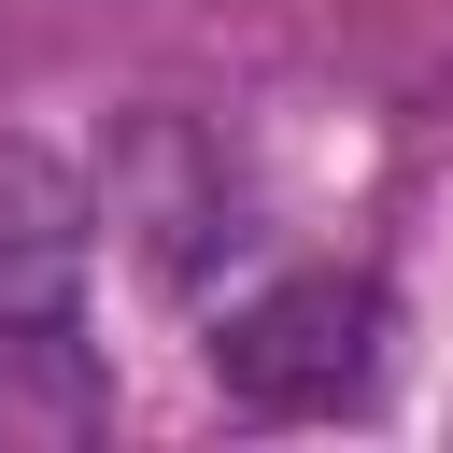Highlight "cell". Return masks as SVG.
Instances as JSON below:
<instances>
[{
  "label": "cell",
  "instance_id": "6da1fadb",
  "mask_svg": "<svg viewBox=\"0 0 453 453\" xmlns=\"http://www.w3.org/2000/svg\"><path fill=\"white\" fill-rule=\"evenodd\" d=\"M212 382H226L241 411H269V425H297V411H354V396L382 382V283H354V269H297V283H269L255 311L212 326Z\"/></svg>",
  "mask_w": 453,
  "mask_h": 453
},
{
  "label": "cell",
  "instance_id": "7a4b0ae2",
  "mask_svg": "<svg viewBox=\"0 0 453 453\" xmlns=\"http://www.w3.org/2000/svg\"><path fill=\"white\" fill-rule=\"evenodd\" d=\"M85 255H99V212H85V170L28 127H0V326H42L85 297Z\"/></svg>",
  "mask_w": 453,
  "mask_h": 453
},
{
  "label": "cell",
  "instance_id": "3957f363",
  "mask_svg": "<svg viewBox=\"0 0 453 453\" xmlns=\"http://www.w3.org/2000/svg\"><path fill=\"white\" fill-rule=\"evenodd\" d=\"M113 212L142 226V255H156L170 283L226 241V170L198 156V127H184V113H142V127H127V156H113Z\"/></svg>",
  "mask_w": 453,
  "mask_h": 453
},
{
  "label": "cell",
  "instance_id": "277c9868",
  "mask_svg": "<svg viewBox=\"0 0 453 453\" xmlns=\"http://www.w3.org/2000/svg\"><path fill=\"white\" fill-rule=\"evenodd\" d=\"M99 425V354L71 340V311L0 326V439H85Z\"/></svg>",
  "mask_w": 453,
  "mask_h": 453
}]
</instances>
